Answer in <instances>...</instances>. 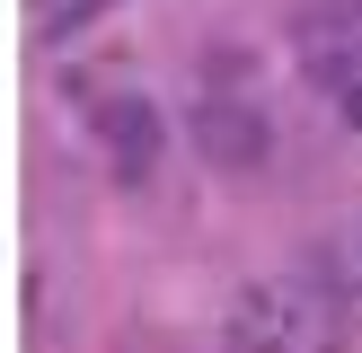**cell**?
Returning a JSON list of instances; mask_svg holds the SVG:
<instances>
[{
  "label": "cell",
  "instance_id": "1",
  "mask_svg": "<svg viewBox=\"0 0 362 353\" xmlns=\"http://www.w3.org/2000/svg\"><path fill=\"white\" fill-rule=\"evenodd\" d=\"M230 353H345V300L300 274H265L230 300Z\"/></svg>",
  "mask_w": 362,
  "mask_h": 353
},
{
  "label": "cell",
  "instance_id": "2",
  "mask_svg": "<svg viewBox=\"0 0 362 353\" xmlns=\"http://www.w3.org/2000/svg\"><path fill=\"white\" fill-rule=\"evenodd\" d=\"M194 141H204L212 168H265V150H274V124H265L257 106L239 97V88H204V97H194Z\"/></svg>",
  "mask_w": 362,
  "mask_h": 353
},
{
  "label": "cell",
  "instance_id": "3",
  "mask_svg": "<svg viewBox=\"0 0 362 353\" xmlns=\"http://www.w3.org/2000/svg\"><path fill=\"white\" fill-rule=\"evenodd\" d=\"M88 124H98V150H106V168H115L124 186H141V176L159 168V106L151 97H106Z\"/></svg>",
  "mask_w": 362,
  "mask_h": 353
},
{
  "label": "cell",
  "instance_id": "4",
  "mask_svg": "<svg viewBox=\"0 0 362 353\" xmlns=\"http://www.w3.org/2000/svg\"><path fill=\"white\" fill-rule=\"evenodd\" d=\"M292 44L310 53L318 80H354L362 71V0H310L292 27Z\"/></svg>",
  "mask_w": 362,
  "mask_h": 353
},
{
  "label": "cell",
  "instance_id": "5",
  "mask_svg": "<svg viewBox=\"0 0 362 353\" xmlns=\"http://www.w3.org/2000/svg\"><path fill=\"white\" fill-rule=\"evenodd\" d=\"M98 9H115V0H45V18H35V27H45V35H71V27H88Z\"/></svg>",
  "mask_w": 362,
  "mask_h": 353
},
{
  "label": "cell",
  "instance_id": "6",
  "mask_svg": "<svg viewBox=\"0 0 362 353\" xmlns=\"http://www.w3.org/2000/svg\"><path fill=\"white\" fill-rule=\"evenodd\" d=\"M345 115H354V124H362V88H345Z\"/></svg>",
  "mask_w": 362,
  "mask_h": 353
}]
</instances>
